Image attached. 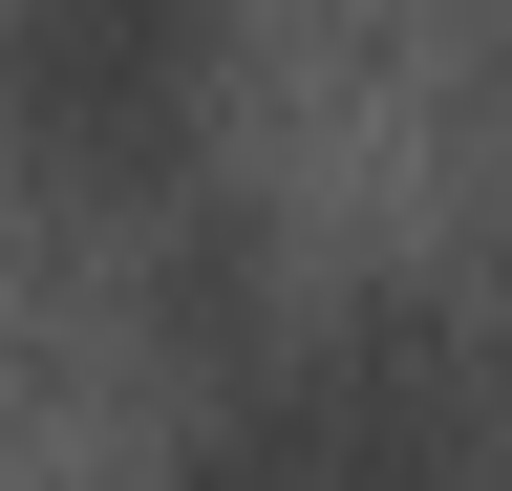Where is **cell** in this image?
Wrapping results in <instances>:
<instances>
[{"mask_svg":"<svg viewBox=\"0 0 512 491\" xmlns=\"http://www.w3.org/2000/svg\"><path fill=\"white\" fill-rule=\"evenodd\" d=\"M150 491H470V385L427 321H320L278 363H235Z\"/></svg>","mask_w":512,"mask_h":491,"instance_id":"1","label":"cell"},{"mask_svg":"<svg viewBox=\"0 0 512 491\" xmlns=\"http://www.w3.org/2000/svg\"><path fill=\"white\" fill-rule=\"evenodd\" d=\"M214 107V0H0V129L43 171L150 193Z\"/></svg>","mask_w":512,"mask_h":491,"instance_id":"2","label":"cell"}]
</instances>
